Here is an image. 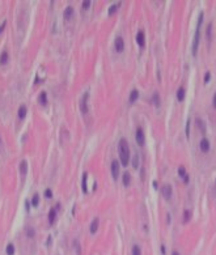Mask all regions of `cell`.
I'll return each instance as SVG.
<instances>
[{"mask_svg":"<svg viewBox=\"0 0 216 255\" xmlns=\"http://www.w3.org/2000/svg\"><path fill=\"white\" fill-rule=\"evenodd\" d=\"M118 152H119V160L123 166H127L130 162V147L126 139H120L118 144Z\"/></svg>","mask_w":216,"mask_h":255,"instance_id":"1","label":"cell"},{"mask_svg":"<svg viewBox=\"0 0 216 255\" xmlns=\"http://www.w3.org/2000/svg\"><path fill=\"white\" fill-rule=\"evenodd\" d=\"M135 139H136V143L142 147V145H144V132H143V128L142 127H138L136 128V132H135Z\"/></svg>","mask_w":216,"mask_h":255,"instance_id":"2","label":"cell"},{"mask_svg":"<svg viewBox=\"0 0 216 255\" xmlns=\"http://www.w3.org/2000/svg\"><path fill=\"white\" fill-rule=\"evenodd\" d=\"M119 162L117 160H114L111 162V175H113V178L117 179L118 175H119Z\"/></svg>","mask_w":216,"mask_h":255,"instance_id":"3","label":"cell"},{"mask_svg":"<svg viewBox=\"0 0 216 255\" xmlns=\"http://www.w3.org/2000/svg\"><path fill=\"white\" fill-rule=\"evenodd\" d=\"M199 30H201V26H197V31H195L194 35V42H193V55H197V49H198V43H199Z\"/></svg>","mask_w":216,"mask_h":255,"instance_id":"4","label":"cell"},{"mask_svg":"<svg viewBox=\"0 0 216 255\" xmlns=\"http://www.w3.org/2000/svg\"><path fill=\"white\" fill-rule=\"evenodd\" d=\"M114 47H115V51L117 52H122L124 50V41L122 37H118L114 42Z\"/></svg>","mask_w":216,"mask_h":255,"instance_id":"5","label":"cell"},{"mask_svg":"<svg viewBox=\"0 0 216 255\" xmlns=\"http://www.w3.org/2000/svg\"><path fill=\"white\" fill-rule=\"evenodd\" d=\"M173 195V188L170 184H165L163 187V196L165 198V199H170Z\"/></svg>","mask_w":216,"mask_h":255,"instance_id":"6","label":"cell"},{"mask_svg":"<svg viewBox=\"0 0 216 255\" xmlns=\"http://www.w3.org/2000/svg\"><path fill=\"white\" fill-rule=\"evenodd\" d=\"M136 43L139 45L140 47H144L145 45V35H144V31H139L136 34Z\"/></svg>","mask_w":216,"mask_h":255,"instance_id":"7","label":"cell"},{"mask_svg":"<svg viewBox=\"0 0 216 255\" xmlns=\"http://www.w3.org/2000/svg\"><path fill=\"white\" fill-rule=\"evenodd\" d=\"M199 148H201V151L207 153V152L210 151V142L207 140V139H202V142L199 143Z\"/></svg>","mask_w":216,"mask_h":255,"instance_id":"8","label":"cell"},{"mask_svg":"<svg viewBox=\"0 0 216 255\" xmlns=\"http://www.w3.org/2000/svg\"><path fill=\"white\" fill-rule=\"evenodd\" d=\"M72 16H74V8H72V7H67L64 13H63V17H64L66 20H70Z\"/></svg>","mask_w":216,"mask_h":255,"instance_id":"9","label":"cell"},{"mask_svg":"<svg viewBox=\"0 0 216 255\" xmlns=\"http://www.w3.org/2000/svg\"><path fill=\"white\" fill-rule=\"evenodd\" d=\"M177 99H178L179 102H182L183 99H185V88H183V86L178 88V90H177Z\"/></svg>","mask_w":216,"mask_h":255,"instance_id":"10","label":"cell"},{"mask_svg":"<svg viewBox=\"0 0 216 255\" xmlns=\"http://www.w3.org/2000/svg\"><path fill=\"white\" fill-rule=\"evenodd\" d=\"M98 224H100V220L98 218H94L92 221V224H90V233L94 234L97 232V229H98Z\"/></svg>","mask_w":216,"mask_h":255,"instance_id":"11","label":"cell"},{"mask_svg":"<svg viewBox=\"0 0 216 255\" xmlns=\"http://www.w3.org/2000/svg\"><path fill=\"white\" fill-rule=\"evenodd\" d=\"M20 173H21V175H26V173H28V162L26 161L20 162Z\"/></svg>","mask_w":216,"mask_h":255,"instance_id":"12","label":"cell"},{"mask_svg":"<svg viewBox=\"0 0 216 255\" xmlns=\"http://www.w3.org/2000/svg\"><path fill=\"white\" fill-rule=\"evenodd\" d=\"M55 218H56V209L51 208L49 212V222L50 224H54V222H55Z\"/></svg>","mask_w":216,"mask_h":255,"instance_id":"13","label":"cell"},{"mask_svg":"<svg viewBox=\"0 0 216 255\" xmlns=\"http://www.w3.org/2000/svg\"><path fill=\"white\" fill-rule=\"evenodd\" d=\"M138 98H139V90L134 89L132 92H131V94H130V102H131V103H134V102H135Z\"/></svg>","mask_w":216,"mask_h":255,"instance_id":"14","label":"cell"},{"mask_svg":"<svg viewBox=\"0 0 216 255\" xmlns=\"http://www.w3.org/2000/svg\"><path fill=\"white\" fill-rule=\"evenodd\" d=\"M26 117V106L25 105H21L19 109V118L20 119H24Z\"/></svg>","mask_w":216,"mask_h":255,"instance_id":"15","label":"cell"},{"mask_svg":"<svg viewBox=\"0 0 216 255\" xmlns=\"http://www.w3.org/2000/svg\"><path fill=\"white\" fill-rule=\"evenodd\" d=\"M86 98H88V94L85 95V98L81 101V105H80V109H81V113L83 114H86L88 113V106H86Z\"/></svg>","mask_w":216,"mask_h":255,"instance_id":"16","label":"cell"},{"mask_svg":"<svg viewBox=\"0 0 216 255\" xmlns=\"http://www.w3.org/2000/svg\"><path fill=\"white\" fill-rule=\"evenodd\" d=\"M123 184L124 186H130V183H131V175H130V173H124L123 174Z\"/></svg>","mask_w":216,"mask_h":255,"instance_id":"17","label":"cell"},{"mask_svg":"<svg viewBox=\"0 0 216 255\" xmlns=\"http://www.w3.org/2000/svg\"><path fill=\"white\" fill-rule=\"evenodd\" d=\"M197 126L201 128L202 134H206V124H204V122L202 119H199V118L197 119Z\"/></svg>","mask_w":216,"mask_h":255,"instance_id":"18","label":"cell"},{"mask_svg":"<svg viewBox=\"0 0 216 255\" xmlns=\"http://www.w3.org/2000/svg\"><path fill=\"white\" fill-rule=\"evenodd\" d=\"M7 61H8V52L3 51L1 52V55H0V64L3 65V64H5Z\"/></svg>","mask_w":216,"mask_h":255,"instance_id":"19","label":"cell"},{"mask_svg":"<svg viewBox=\"0 0 216 255\" xmlns=\"http://www.w3.org/2000/svg\"><path fill=\"white\" fill-rule=\"evenodd\" d=\"M39 102H41V105H45L47 103V94H46V92H42L39 94Z\"/></svg>","mask_w":216,"mask_h":255,"instance_id":"20","label":"cell"},{"mask_svg":"<svg viewBox=\"0 0 216 255\" xmlns=\"http://www.w3.org/2000/svg\"><path fill=\"white\" fill-rule=\"evenodd\" d=\"M152 101H153V103L156 105V106H160V95H158V93H153Z\"/></svg>","mask_w":216,"mask_h":255,"instance_id":"21","label":"cell"},{"mask_svg":"<svg viewBox=\"0 0 216 255\" xmlns=\"http://www.w3.org/2000/svg\"><path fill=\"white\" fill-rule=\"evenodd\" d=\"M86 179H88V174L85 173V174L83 175V183H81V188H83L84 192H86V191H88V190H86Z\"/></svg>","mask_w":216,"mask_h":255,"instance_id":"22","label":"cell"},{"mask_svg":"<svg viewBox=\"0 0 216 255\" xmlns=\"http://www.w3.org/2000/svg\"><path fill=\"white\" fill-rule=\"evenodd\" d=\"M7 255H15V246L12 243L7 246Z\"/></svg>","mask_w":216,"mask_h":255,"instance_id":"23","label":"cell"},{"mask_svg":"<svg viewBox=\"0 0 216 255\" xmlns=\"http://www.w3.org/2000/svg\"><path fill=\"white\" fill-rule=\"evenodd\" d=\"M132 255H142V249H140V246L135 245L132 247Z\"/></svg>","mask_w":216,"mask_h":255,"instance_id":"24","label":"cell"},{"mask_svg":"<svg viewBox=\"0 0 216 255\" xmlns=\"http://www.w3.org/2000/svg\"><path fill=\"white\" fill-rule=\"evenodd\" d=\"M120 5V3H117V4H113V5L110 7V9H109V16H111L113 15V13L115 12V11L118 9V7Z\"/></svg>","mask_w":216,"mask_h":255,"instance_id":"25","label":"cell"},{"mask_svg":"<svg viewBox=\"0 0 216 255\" xmlns=\"http://www.w3.org/2000/svg\"><path fill=\"white\" fill-rule=\"evenodd\" d=\"M38 203H39V196H38V195L35 194V195L33 196V199H31V206H33V207H37V206H38Z\"/></svg>","mask_w":216,"mask_h":255,"instance_id":"26","label":"cell"},{"mask_svg":"<svg viewBox=\"0 0 216 255\" xmlns=\"http://www.w3.org/2000/svg\"><path fill=\"white\" fill-rule=\"evenodd\" d=\"M190 217H191V212L190 211H185L183 212V222H187L190 220Z\"/></svg>","mask_w":216,"mask_h":255,"instance_id":"27","label":"cell"},{"mask_svg":"<svg viewBox=\"0 0 216 255\" xmlns=\"http://www.w3.org/2000/svg\"><path fill=\"white\" fill-rule=\"evenodd\" d=\"M74 245H75V249H76L77 255H80L81 254V247H80V243H79V241H75Z\"/></svg>","mask_w":216,"mask_h":255,"instance_id":"28","label":"cell"},{"mask_svg":"<svg viewBox=\"0 0 216 255\" xmlns=\"http://www.w3.org/2000/svg\"><path fill=\"white\" fill-rule=\"evenodd\" d=\"M178 175H179V177H182V178L186 175V170H185L183 166H179V168H178Z\"/></svg>","mask_w":216,"mask_h":255,"instance_id":"29","label":"cell"},{"mask_svg":"<svg viewBox=\"0 0 216 255\" xmlns=\"http://www.w3.org/2000/svg\"><path fill=\"white\" fill-rule=\"evenodd\" d=\"M132 166H134V168H135V169H136V168H138V166H139V157H138V156H135V157H134Z\"/></svg>","mask_w":216,"mask_h":255,"instance_id":"30","label":"cell"},{"mask_svg":"<svg viewBox=\"0 0 216 255\" xmlns=\"http://www.w3.org/2000/svg\"><path fill=\"white\" fill-rule=\"evenodd\" d=\"M189 135H190V119H187L186 122V136L189 138Z\"/></svg>","mask_w":216,"mask_h":255,"instance_id":"31","label":"cell"},{"mask_svg":"<svg viewBox=\"0 0 216 255\" xmlns=\"http://www.w3.org/2000/svg\"><path fill=\"white\" fill-rule=\"evenodd\" d=\"M26 234H28V237H34V234H35V232L33 230V229H30V228H28V229H26Z\"/></svg>","mask_w":216,"mask_h":255,"instance_id":"32","label":"cell"},{"mask_svg":"<svg viewBox=\"0 0 216 255\" xmlns=\"http://www.w3.org/2000/svg\"><path fill=\"white\" fill-rule=\"evenodd\" d=\"M89 7H90V1L89 0H86V1H84L83 3V9H89Z\"/></svg>","mask_w":216,"mask_h":255,"instance_id":"33","label":"cell"},{"mask_svg":"<svg viewBox=\"0 0 216 255\" xmlns=\"http://www.w3.org/2000/svg\"><path fill=\"white\" fill-rule=\"evenodd\" d=\"M211 29H212V25H208V26H207V37H208V39H210L211 38Z\"/></svg>","mask_w":216,"mask_h":255,"instance_id":"34","label":"cell"},{"mask_svg":"<svg viewBox=\"0 0 216 255\" xmlns=\"http://www.w3.org/2000/svg\"><path fill=\"white\" fill-rule=\"evenodd\" d=\"M211 79V73L210 72H206V75H204V83H208Z\"/></svg>","mask_w":216,"mask_h":255,"instance_id":"35","label":"cell"},{"mask_svg":"<svg viewBox=\"0 0 216 255\" xmlns=\"http://www.w3.org/2000/svg\"><path fill=\"white\" fill-rule=\"evenodd\" d=\"M45 196H46L47 199H50V198L53 196V194H51V190H46V191H45Z\"/></svg>","mask_w":216,"mask_h":255,"instance_id":"36","label":"cell"},{"mask_svg":"<svg viewBox=\"0 0 216 255\" xmlns=\"http://www.w3.org/2000/svg\"><path fill=\"white\" fill-rule=\"evenodd\" d=\"M189 181H190V177H189V174H186L185 177H183V182H185V183H189Z\"/></svg>","mask_w":216,"mask_h":255,"instance_id":"37","label":"cell"},{"mask_svg":"<svg viewBox=\"0 0 216 255\" xmlns=\"http://www.w3.org/2000/svg\"><path fill=\"white\" fill-rule=\"evenodd\" d=\"M5 25H7V22H5V21H3V24L0 25V33H1V31L4 30V28H5Z\"/></svg>","mask_w":216,"mask_h":255,"instance_id":"38","label":"cell"},{"mask_svg":"<svg viewBox=\"0 0 216 255\" xmlns=\"http://www.w3.org/2000/svg\"><path fill=\"white\" fill-rule=\"evenodd\" d=\"M212 105H213V107L216 109V93H215V95H213V101H212Z\"/></svg>","mask_w":216,"mask_h":255,"instance_id":"39","label":"cell"},{"mask_svg":"<svg viewBox=\"0 0 216 255\" xmlns=\"http://www.w3.org/2000/svg\"><path fill=\"white\" fill-rule=\"evenodd\" d=\"M161 252L165 254V246H164V245H161Z\"/></svg>","mask_w":216,"mask_h":255,"instance_id":"40","label":"cell"},{"mask_svg":"<svg viewBox=\"0 0 216 255\" xmlns=\"http://www.w3.org/2000/svg\"><path fill=\"white\" fill-rule=\"evenodd\" d=\"M172 255H179V252H178V251H173V252H172Z\"/></svg>","mask_w":216,"mask_h":255,"instance_id":"41","label":"cell"},{"mask_svg":"<svg viewBox=\"0 0 216 255\" xmlns=\"http://www.w3.org/2000/svg\"><path fill=\"white\" fill-rule=\"evenodd\" d=\"M0 147H1V139H0Z\"/></svg>","mask_w":216,"mask_h":255,"instance_id":"42","label":"cell"}]
</instances>
